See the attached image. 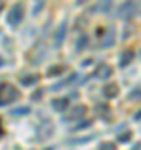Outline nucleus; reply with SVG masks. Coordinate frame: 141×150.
I'll use <instances>...</instances> for the list:
<instances>
[{"label": "nucleus", "mask_w": 141, "mask_h": 150, "mask_svg": "<svg viewBox=\"0 0 141 150\" xmlns=\"http://www.w3.org/2000/svg\"><path fill=\"white\" fill-rule=\"evenodd\" d=\"M18 97H20V93L13 85H10V83H2L0 85V107L15 102Z\"/></svg>", "instance_id": "obj_1"}, {"label": "nucleus", "mask_w": 141, "mask_h": 150, "mask_svg": "<svg viewBox=\"0 0 141 150\" xmlns=\"http://www.w3.org/2000/svg\"><path fill=\"white\" fill-rule=\"evenodd\" d=\"M23 13H25V7H23L22 2H17L15 5L10 8L8 12V17H7V22L10 25H18L23 18Z\"/></svg>", "instance_id": "obj_2"}, {"label": "nucleus", "mask_w": 141, "mask_h": 150, "mask_svg": "<svg viewBox=\"0 0 141 150\" xmlns=\"http://www.w3.org/2000/svg\"><path fill=\"white\" fill-rule=\"evenodd\" d=\"M53 134V123L50 122V120H43V122L40 123L37 127V135H38V140H45L48 139L50 135Z\"/></svg>", "instance_id": "obj_3"}, {"label": "nucleus", "mask_w": 141, "mask_h": 150, "mask_svg": "<svg viewBox=\"0 0 141 150\" xmlns=\"http://www.w3.org/2000/svg\"><path fill=\"white\" fill-rule=\"evenodd\" d=\"M85 113H87V107H85V105H78V107H73L71 110H68V112L63 115V120H65V122H73V120L82 118Z\"/></svg>", "instance_id": "obj_4"}, {"label": "nucleus", "mask_w": 141, "mask_h": 150, "mask_svg": "<svg viewBox=\"0 0 141 150\" xmlns=\"http://www.w3.org/2000/svg\"><path fill=\"white\" fill-rule=\"evenodd\" d=\"M135 13V4L131 2V0H126L123 5L118 8V15L119 18H131Z\"/></svg>", "instance_id": "obj_5"}, {"label": "nucleus", "mask_w": 141, "mask_h": 150, "mask_svg": "<svg viewBox=\"0 0 141 150\" xmlns=\"http://www.w3.org/2000/svg\"><path fill=\"white\" fill-rule=\"evenodd\" d=\"M111 74H113V69L110 65H100L96 69V72H95V77L96 79H101V80H106V79L111 77Z\"/></svg>", "instance_id": "obj_6"}, {"label": "nucleus", "mask_w": 141, "mask_h": 150, "mask_svg": "<svg viewBox=\"0 0 141 150\" xmlns=\"http://www.w3.org/2000/svg\"><path fill=\"white\" fill-rule=\"evenodd\" d=\"M118 93H119V87L116 83H113V82H110V83H106L103 87V95L106 98H114Z\"/></svg>", "instance_id": "obj_7"}, {"label": "nucleus", "mask_w": 141, "mask_h": 150, "mask_svg": "<svg viewBox=\"0 0 141 150\" xmlns=\"http://www.w3.org/2000/svg\"><path fill=\"white\" fill-rule=\"evenodd\" d=\"M65 33H66V22H63V23L60 25L58 32H57V37H55V47H60V45H61L63 38H65Z\"/></svg>", "instance_id": "obj_8"}, {"label": "nucleus", "mask_w": 141, "mask_h": 150, "mask_svg": "<svg viewBox=\"0 0 141 150\" xmlns=\"http://www.w3.org/2000/svg\"><path fill=\"white\" fill-rule=\"evenodd\" d=\"M111 5H113V0H98L96 10H98V12H103V13H106V12L111 8Z\"/></svg>", "instance_id": "obj_9"}, {"label": "nucleus", "mask_w": 141, "mask_h": 150, "mask_svg": "<svg viewBox=\"0 0 141 150\" xmlns=\"http://www.w3.org/2000/svg\"><path fill=\"white\" fill-rule=\"evenodd\" d=\"M66 105H68V98H55L53 102H52V107H53L55 110H58V112L65 110Z\"/></svg>", "instance_id": "obj_10"}, {"label": "nucleus", "mask_w": 141, "mask_h": 150, "mask_svg": "<svg viewBox=\"0 0 141 150\" xmlns=\"http://www.w3.org/2000/svg\"><path fill=\"white\" fill-rule=\"evenodd\" d=\"M133 55L135 54H133L131 50H126L125 54H123V57H121V60H119V67H126V65L133 60Z\"/></svg>", "instance_id": "obj_11"}, {"label": "nucleus", "mask_w": 141, "mask_h": 150, "mask_svg": "<svg viewBox=\"0 0 141 150\" xmlns=\"http://www.w3.org/2000/svg\"><path fill=\"white\" fill-rule=\"evenodd\" d=\"M63 70H65V67H61V65H55V67H52V69L47 72V75H48V77H55V75H60Z\"/></svg>", "instance_id": "obj_12"}, {"label": "nucleus", "mask_w": 141, "mask_h": 150, "mask_svg": "<svg viewBox=\"0 0 141 150\" xmlns=\"http://www.w3.org/2000/svg\"><path fill=\"white\" fill-rule=\"evenodd\" d=\"M38 75H30V77H25V79H22V83L23 85H32L33 82H38Z\"/></svg>", "instance_id": "obj_13"}, {"label": "nucleus", "mask_w": 141, "mask_h": 150, "mask_svg": "<svg viewBox=\"0 0 141 150\" xmlns=\"http://www.w3.org/2000/svg\"><path fill=\"white\" fill-rule=\"evenodd\" d=\"M113 43V30H110L108 32V37L105 38V43H103V47H110Z\"/></svg>", "instance_id": "obj_14"}, {"label": "nucleus", "mask_w": 141, "mask_h": 150, "mask_svg": "<svg viewBox=\"0 0 141 150\" xmlns=\"http://www.w3.org/2000/svg\"><path fill=\"white\" fill-rule=\"evenodd\" d=\"M100 149H105V150H113V149H116V145H114L113 142H103V144L100 145Z\"/></svg>", "instance_id": "obj_15"}, {"label": "nucleus", "mask_w": 141, "mask_h": 150, "mask_svg": "<svg viewBox=\"0 0 141 150\" xmlns=\"http://www.w3.org/2000/svg\"><path fill=\"white\" fill-rule=\"evenodd\" d=\"M131 139V132H126V134H121V137H118L119 142H128Z\"/></svg>", "instance_id": "obj_16"}, {"label": "nucleus", "mask_w": 141, "mask_h": 150, "mask_svg": "<svg viewBox=\"0 0 141 150\" xmlns=\"http://www.w3.org/2000/svg\"><path fill=\"white\" fill-rule=\"evenodd\" d=\"M88 125H91V122H85V123H80V125H75V127H73V130H80V129H85V127H88Z\"/></svg>", "instance_id": "obj_17"}, {"label": "nucleus", "mask_w": 141, "mask_h": 150, "mask_svg": "<svg viewBox=\"0 0 141 150\" xmlns=\"http://www.w3.org/2000/svg\"><path fill=\"white\" fill-rule=\"evenodd\" d=\"M85 45H87V38L82 37V38H80V43H78V47H76V48H78V50H82V48L85 47Z\"/></svg>", "instance_id": "obj_18"}, {"label": "nucleus", "mask_w": 141, "mask_h": 150, "mask_svg": "<svg viewBox=\"0 0 141 150\" xmlns=\"http://www.w3.org/2000/svg\"><path fill=\"white\" fill-rule=\"evenodd\" d=\"M131 95H133V97H131V100H136V98H141V92L140 90H135Z\"/></svg>", "instance_id": "obj_19"}, {"label": "nucleus", "mask_w": 141, "mask_h": 150, "mask_svg": "<svg viewBox=\"0 0 141 150\" xmlns=\"http://www.w3.org/2000/svg\"><path fill=\"white\" fill-rule=\"evenodd\" d=\"M136 118H141V112H140V113H136Z\"/></svg>", "instance_id": "obj_20"}, {"label": "nucleus", "mask_w": 141, "mask_h": 150, "mask_svg": "<svg viewBox=\"0 0 141 150\" xmlns=\"http://www.w3.org/2000/svg\"><path fill=\"white\" fill-rule=\"evenodd\" d=\"M2 64H3V60H2V59H0V65H2Z\"/></svg>", "instance_id": "obj_21"}]
</instances>
